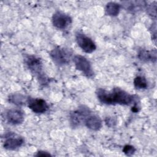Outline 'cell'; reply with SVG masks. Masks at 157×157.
<instances>
[{"instance_id": "6da1fadb", "label": "cell", "mask_w": 157, "mask_h": 157, "mask_svg": "<svg viewBox=\"0 0 157 157\" xmlns=\"http://www.w3.org/2000/svg\"><path fill=\"white\" fill-rule=\"evenodd\" d=\"M96 94L99 102L104 104H120L129 105L137 104V97L120 88H114L110 91L98 88Z\"/></svg>"}, {"instance_id": "7a4b0ae2", "label": "cell", "mask_w": 157, "mask_h": 157, "mask_svg": "<svg viewBox=\"0 0 157 157\" xmlns=\"http://www.w3.org/2000/svg\"><path fill=\"white\" fill-rule=\"evenodd\" d=\"M25 63L37 79L42 85H45L48 82V78L43 71L42 63L40 58L34 55H26L25 57Z\"/></svg>"}, {"instance_id": "3957f363", "label": "cell", "mask_w": 157, "mask_h": 157, "mask_svg": "<svg viewBox=\"0 0 157 157\" xmlns=\"http://www.w3.org/2000/svg\"><path fill=\"white\" fill-rule=\"evenodd\" d=\"M50 57L53 62L59 66L67 64L72 56V52L67 48L57 47L50 53Z\"/></svg>"}, {"instance_id": "277c9868", "label": "cell", "mask_w": 157, "mask_h": 157, "mask_svg": "<svg viewBox=\"0 0 157 157\" xmlns=\"http://www.w3.org/2000/svg\"><path fill=\"white\" fill-rule=\"evenodd\" d=\"M75 68L81 71L87 77H92L94 75V72L90 62L85 56L81 55H75L73 58Z\"/></svg>"}, {"instance_id": "5b68a950", "label": "cell", "mask_w": 157, "mask_h": 157, "mask_svg": "<svg viewBox=\"0 0 157 157\" xmlns=\"http://www.w3.org/2000/svg\"><path fill=\"white\" fill-rule=\"evenodd\" d=\"M91 113L90 109L83 106L79 107L77 110L70 113V123L73 128L79 126L83 123L86 118Z\"/></svg>"}, {"instance_id": "8992f818", "label": "cell", "mask_w": 157, "mask_h": 157, "mask_svg": "<svg viewBox=\"0 0 157 157\" xmlns=\"http://www.w3.org/2000/svg\"><path fill=\"white\" fill-rule=\"evenodd\" d=\"M75 39L78 45L85 53H90L96 50V46L94 42L83 33L78 31L75 34Z\"/></svg>"}, {"instance_id": "52a82bcc", "label": "cell", "mask_w": 157, "mask_h": 157, "mask_svg": "<svg viewBox=\"0 0 157 157\" xmlns=\"http://www.w3.org/2000/svg\"><path fill=\"white\" fill-rule=\"evenodd\" d=\"M24 143V139L19 135L9 132L5 136L4 147L9 150H14L20 147Z\"/></svg>"}, {"instance_id": "ba28073f", "label": "cell", "mask_w": 157, "mask_h": 157, "mask_svg": "<svg viewBox=\"0 0 157 157\" xmlns=\"http://www.w3.org/2000/svg\"><path fill=\"white\" fill-rule=\"evenodd\" d=\"M72 23V19L65 13L57 11L52 16V23L58 29H64Z\"/></svg>"}, {"instance_id": "9c48e42d", "label": "cell", "mask_w": 157, "mask_h": 157, "mask_svg": "<svg viewBox=\"0 0 157 157\" xmlns=\"http://www.w3.org/2000/svg\"><path fill=\"white\" fill-rule=\"evenodd\" d=\"M26 104H28V107L36 113H44L48 109V105L47 102L40 98H27Z\"/></svg>"}, {"instance_id": "30bf717a", "label": "cell", "mask_w": 157, "mask_h": 157, "mask_svg": "<svg viewBox=\"0 0 157 157\" xmlns=\"http://www.w3.org/2000/svg\"><path fill=\"white\" fill-rule=\"evenodd\" d=\"M4 118L8 123L17 125L21 124L24 121V113L20 109H11L5 112Z\"/></svg>"}, {"instance_id": "8fae6325", "label": "cell", "mask_w": 157, "mask_h": 157, "mask_svg": "<svg viewBox=\"0 0 157 157\" xmlns=\"http://www.w3.org/2000/svg\"><path fill=\"white\" fill-rule=\"evenodd\" d=\"M84 123L88 128L93 131H98L102 126V121L100 118L91 113L86 118Z\"/></svg>"}, {"instance_id": "7c38bea8", "label": "cell", "mask_w": 157, "mask_h": 157, "mask_svg": "<svg viewBox=\"0 0 157 157\" xmlns=\"http://www.w3.org/2000/svg\"><path fill=\"white\" fill-rule=\"evenodd\" d=\"M122 6L126 10L136 12L140 10L146 6V2L142 1H131L122 2Z\"/></svg>"}, {"instance_id": "4fadbf2b", "label": "cell", "mask_w": 157, "mask_h": 157, "mask_svg": "<svg viewBox=\"0 0 157 157\" xmlns=\"http://www.w3.org/2000/svg\"><path fill=\"white\" fill-rule=\"evenodd\" d=\"M139 58L145 62H155L156 60V50H141L138 53Z\"/></svg>"}, {"instance_id": "5bb4252c", "label": "cell", "mask_w": 157, "mask_h": 157, "mask_svg": "<svg viewBox=\"0 0 157 157\" xmlns=\"http://www.w3.org/2000/svg\"><path fill=\"white\" fill-rule=\"evenodd\" d=\"M120 5L114 2H110L105 6V13L110 16H117L120 12Z\"/></svg>"}, {"instance_id": "9a60e30c", "label": "cell", "mask_w": 157, "mask_h": 157, "mask_svg": "<svg viewBox=\"0 0 157 157\" xmlns=\"http://www.w3.org/2000/svg\"><path fill=\"white\" fill-rule=\"evenodd\" d=\"M9 102L17 105H24L25 102L26 103L27 102V99H25L23 95L19 94L11 95L9 97Z\"/></svg>"}, {"instance_id": "2e32d148", "label": "cell", "mask_w": 157, "mask_h": 157, "mask_svg": "<svg viewBox=\"0 0 157 157\" xmlns=\"http://www.w3.org/2000/svg\"><path fill=\"white\" fill-rule=\"evenodd\" d=\"M134 85L136 89H145L147 87V82L145 77L137 76L134 80Z\"/></svg>"}, {"instance_id": "e0dca14e", "label": "cell", "mask_w": 157, "mask_h": 157, "mask_svg": "<svg viewBox=\"0 0 157 157\" xmlns=\"http://www.w3.org/2000/svg\"><path fill=\"white\" fill-rule=\"evenodd\" d=\"M147 12L152 17L156 18V2H153L147 6Z\"/></svg>"}, {"instance_id": "ac0fdd59", "label": "cell", "mask_w": 157, "mask_h": 157, "mask_svg": "<svg viewBox=\"0 0 157 157\" xmlns=\"http://www.w3.org/2000/svg\"><path fill=\"white\" fill-rule=\"evenodd\" d=\"M123 153L127 155V156H131L132 155L134 152L136 151V149L135 148L132 146V145H125L123 148Z\"/></svg>"}, {"instance_id": "d6986e66", "label": "cell", "mask_w": 157, "mask_h": 157, "mask_svg": "<svg viewBox=\"0 0 157 157\" xmlns=\"http://www.w3.org/2000/svg\"><path fill=\"white\" fill-rule=\"evenodd\" d=\"M105 123H106V124L109 126H113L114 124H116V121L113 118H110V117H109V118H107L106 120H105Z\"/></svg>"}, {"instance_id": "ffe728a7", "label": "cell", "mask_w": 157, "mask_h": 157, "mask_svg": "<svg viewBox=\"0 0 157 157\" xmlns=\"http://www.w3.org/2000/svg\"><path fill=\"white\" fill-rule=\"evenodd\" d=\"M36 156H51V155L46 151H39L37 154L36 155Z\"/></svg>"}]
</instances>
